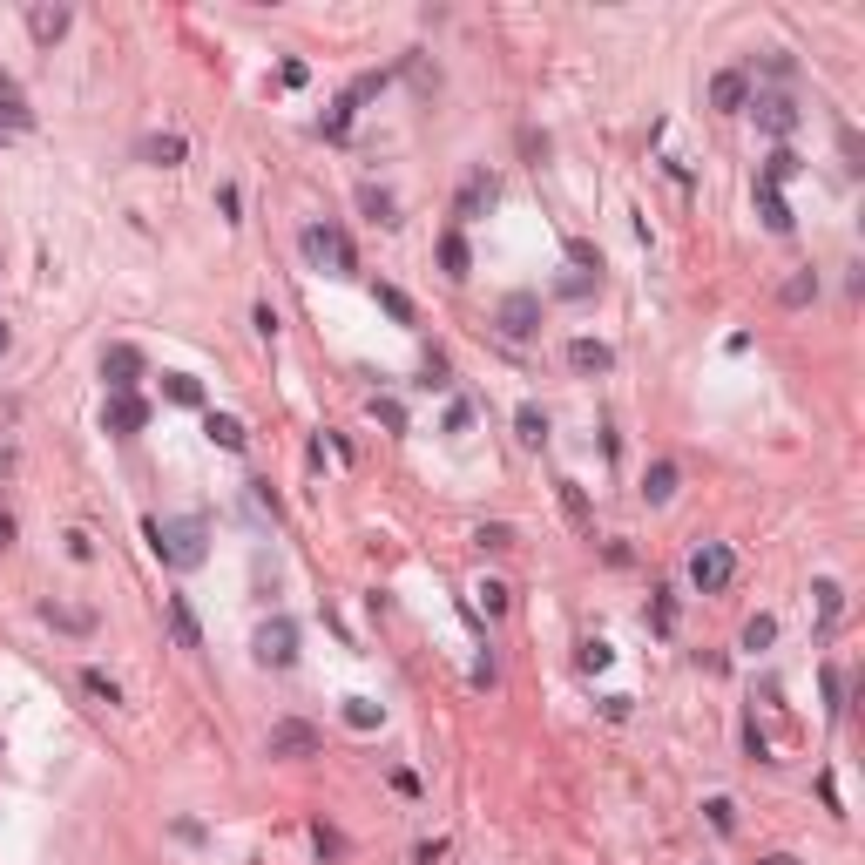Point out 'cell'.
<instances>
[{
	"label": "cell",
	"mask_w": 865,
	"mask_h": 865,
	"mask_svg": "<svg viewBox=\"0 0 865 865\" xmlns=\"http://www.w3.org/2000/svg\"><path fill=\"white\" fill-rule=\"evenodd\" d=\"M142 534H149V548L163 555V568H183V575H190V568L210 561V528H203L196 514H169V521L156 514V521H142Z\"/></svg>",
	"instance_id": "obj_1"
},
{
	"label": "cell",
	"mask_w": 865,
	"mask_h": 865,
	"mask_svg": "<svg viewBox=\"0 0 865 865\" xmlns=\"http://www.w3.org/2000/svg\"><path fill=\"white\" fill-rule=\"evenodd\" d=\"M298 244H305V257L318 264V271H325V278H352V271H359V257H352V237H345L338 224H311Z\"/></svg>",
	"instance_id": "obj_2"
},
{
	"label": "cell",
	"mask_w": 865,
	"mask_h": 865,
	"mask_svg": "<svg viewBox=\"0 0 865 865\" xmlns=\"http://www.w3.org/2000/svg\"><path fill=\"white\" fill-rule=\"evenodd\" d=\"M251 656L264 663V670H291V663H298V622H291V615H271V622H257Z\"/></svg>",
	"instance_id": "obj_3"
},
{
	"label": "cell",
	"mask_w": 865,
	"mask_h": 865,
	"mask_svg": "<svg viewBox=\"0 0 865 865\" xmlns=\"http://www.w3.org/2000/svg\"><path fill=\"white\" fill-rule=\"evenodd\" d=\"M730 575H737V555H730L724 541H703L697 555H690V582H697V595H724Z\"/></svg>",
	"instance_id": "obj_4"
},
{
	"label": "cell",
	"mask_w": 865,
	"mask_h": 865,
	"mask_svg": "<svg viewBox=\"0 0 865 865\" xmlns=\"http://www.w3.org/2000/svg\"><path fill=\"white\" fill-rule=\"evenodd\" d=\"M494 325H501L507 338H534L541 332V298H534V291H507L501 311H494Z\"/></svg>",
	"instance_id": "obj_5"
},
{
	"label": "cell",
	"mask_w": 865,
	"mask_h": 865,
	"mask_svg": "<svg viewBox=\"0 0 865 865\" xmlns=\"http://www.w3.org/2000/svg\"><path fill=\"white\" fill-rule=\"evenodd\" d=\"M318 730L298 724V717H284V724H271V737H264V757H318Z\"/></svg>",
	"instance_id": "obj_6"
},
{
	"label": "cell",
	"mask_w": 865,
	"mask_h": 865,
	"mask_svg": "<svg viewBox=\"0 0 865 865\" xmlns=\"http://www.w3.org/2000/svg\"><path fill=\"white\" fill-rule=\"evenodd\" d=\"M751 115H757V129H764V136H778V142H791V136H798V122H805L791 95H757Z\"/></svg>",
	"instance_id": "obj_7"
},
{
	"label": "cell",
	"mask_w": 865,
	"mask_h": 865,
	"mask_svg": "<svg viewBox=\"0 0 865 865\" xmlns=\"http://www.w3.org/2000/svg\"><path fill=\"white\" fill-rule=\"evenodd\" d=\"M102 426H109L115 440H136L142 426H149V406H142L136 392H109V406H102Z\"/></svg>",
	"instance_id": "obj_8"
},
{
	"label": "cell",
	"mask_w": 865,
	"mask_h": 865,
	"mask_svg": "<svg viewBox=\"0 0 865 865\" xmlns=\"http://www.w3.org/2000/svg\"><path fill=\"white\" fill-rule=\"evenodd\" d=\"M710 109H717V115H744V109H751V75H744V68L710 75Z\"/></svg>",
	"instance_id": "obj_9"
},
{
	"label": "cell",
	"mask_w": 865,
	"mask_h": 865,
	"mask_svg": "<svg viewBox=\"0 0 865 865\" xmlns=\"http://www.w3.org/2000/svg\"><path fill=\"white\" fill-rule=\"evenodd\" d=\"M494 196H501V183H494L487 169H474V176L460 183V203H453V217H460V224H474V217H487V210H494Z\"/></svg>",
	"instance_id": "obj_10"
},
{
	"label": "cell",
	"mask_w": 865,
	"mask_h": 865,
	"mask_svg": "<svg viewBox=\"0 0 865 865\" xmlns=\"http://www.w3.org/2000/svg\"><path fill=\"white\" fill-rule=\"evenodd\" d=\"M68 28H75V7H61V0H41V7H28V34L41 41V48H55Z\"/></svg>",
	"instance_id": "obj_11"
},
{
	"label": "cell",
	"mask_w": 865,
	"mask_h": 865,
	"mask_svg": "<svg viewBox=\"0 0 865 865\" xmlns=\"http://www.w3.org/2000/svg\"><path fill=\"white\" fill-rule=\"evenodd\" d=\"M102 379H109V392H136L142 352H136V345H109V352H102Z\"/></svg>",
	"instance_id": "obj_12"
},
{
	"label": "cell",
	"mask_w": 865,
	"mask_h": 865,
	"mask_svg": "<svg viewBox=\"0 0 865 865\" xmlns=\"http://www.w3.org/2000/svg\"><path fill=\"white\" fill-rule=\"evenodd\" d=\"M676 460H649V474H642V501L649 507H663V501H676Z\"/></svg>",
	"instance_id": "obj_13"
},
{
	"label": "cell",
	"mask_w": 865,
	"mask_h": 865,
	"mask_svg": "<svg viewBox=\"0 0 865 865\" xmlns=\"http://www.w3.org/2000/svg\"><path fill=\"white\" fill-rule=\"evenodd\" d=\"M568 365L595 379V372H615V352L602 345V338H575V345H568Z\"/></svg>",
	"instance_id": "obj_14"
},
{
	"label": "cell",
	"mask_w": 865,
	"mask_h": 865,
	"mask_svg": "<svg viewBox=\"0 0 865 865\" xmlns=\"http://www.w3.org/2000/svg\"><path fill=\"white\" fill-rule=\"evenodd\" d=\"M0 129H34V109H28V95L14 88V75H0Z\"/></svg>",
	"instance_id": "obj_15"
},
{
	"label": "cell",
	"mask_w": 865,
	"mask_h": 865,
	"mask_svg": "<svg viewBox=\"0 0 865 865\" xmlns=\"http://www.w3.org/2000/svg\"><path fill=\"white\" fill-rule=\"evenodd\" d=\"M203 433H210V447H224V453H244V447H251L244 419H230V413H210V419H203Z\"/></svg>",
	"instance_id": "obj_16"
},
{
	"label": "cell",
	"mask_w": 865,
	"mask_h": 865,
	"mask_svg": "<svg viewBox=\"0 0 865 865\" xmlns=\"http://www.w3.org/2000/svg\"><path fill=\"white\" fill-rule=\"evenodd\" d=\"M811 595H818V636H832L838 629V615H845V588L825 575V582H811Z\"/></svg>",
	"instance_id": "obj_17"
},
{
	"label": "cell",
	"mask_w": 865,
	"mask_h": 865,
	"mask_svg": "<svg viewBox=\"0 0 865 865\" xmlns=\"http://www.w3.org/2000/svg\"><path fill=\"white\" fill-rule=\"evenodd\" d=\"M440 271H447V278H467V271H474V251H467V237H460V230H447V237H440Z\"/></svg>",
	"instance_id": "obj_18"
},
{
	"label": "cell",
	"mask_w": 865,
	"mask_h": 865,
	"mask_svg": "<svg viewBox=\"0 0 865 865\" xmlns=\"http://www.w3.org/2000/svg\"><path fill=\"white\" fill-rule=\"evenodd\" d=\"M798 156H791V149H771V156H764V176H757V183H764V190H784V183H791V176H798Z\"/></svg>",
	"instance_id": "obj_19"
},
{
	"label": "cell",
	"mask_w": 865,
	"mask_h": 865,
	"mask_svg": "<svg viewBox=\"0 0 865 865\" xmlns=\"http://www.w3.org/2000/svg\"><path fill=\"white\" fill-rule=\"evenodd\" d=\"M169 629H176V642H183V649H203V629H196V615H190V602H183V595H169Z\"/></svg>",
	"instance_id": "obj_20"
},
{
	"label": "cell",
	"mask_w": 865,
	"mask_h": 865,
	"mask_svg": "<svg viewBox=\"0 0 865 865\" xmlns=\"http://www.w3.org/2000/svg\"><path fill=\"white\" fill-rule=\"evenodd\" d=\"M359 210H365V217H372V224H399V203H392V196L386 190H379V183H365V190H359Z\"/></svg>",
	"instance_id": "obj_21"
},
{
	"label": "cell",
	"mask_w": 865,
	"mask_h": 865,
	"mask_svg": "<svg viewBox=\"0 0 865 865\" xmlns=\"http://www.w3.org/2000/svg\"><path fill=\"white\" fill-rule=\"evenodd\" d=\"M41 615H48L55 629H68V636H88V629H95V615H88V609H68V602H41Z\"/></svg>",
	"instance_id": "obj_22"
},
{
	"label": "cell",
	"mask_w": 865,
	"mask_h": 865,
	"mask_svg": "<svg viewBox=\"0 0 865 865\" xmlns=\"http://www.w3.org/2000/svg\"><path fill=\"white\" fill-rule=\"evenodd\" d=\"M514 433H521V440H528V447H548V413H541V406H521V413H514Z\"/></svg>",
	"instance_id": "obj_23"
},
{
	"label": "cell",
	"mask_w": 865,
	"mask_h": 865,
	"mask_svg": "<svg viewBox=\"0 0 865 865\" xmlns=\"http://www.w3.org/2000/svg\"><path fill=\"white\" fill-rule=\"evenodd\" d=\"M142 163L176 169V163H183V136H149V142H142Z\"/></svg>",
	"instance_id": "obj_24"
},
{
	"label": "cell",
	"mask_w": 865,
	"mask_h": 865,
	"mask_svg": "<svg viewBox=\"0 0 865 865\" xmlns=\"http://www.w3.org/2000/svg\"><path fill=\"white\" fill-rule=\"evenodd\" d=\"M555 487H561V507H568V521H575L582 534H595V514H588V494L575 487V480H555Z\"/></svg>",
	"instance_id": "obj_25"
},
{
	"label": "cell",
	"mask_w": 865,
	"mask_h": 865,
	"mask_svg": "<svg viewBox=\"0 0 865 865\" xmlns=\"http://www.w3.org/2000/svg\"><path fill=\"white\" fill-rule=\"evenodd\" d=\"M757 210H764V224L778 230V237L791 230V203H784V190H764V183H757Z\"/></svg>",
	"instance_id": "obj_26"
},
{
	"label": "cell",
	"mask_w": 865,
	"mask_h": 865,
	"mask_svg": "<svg viewBox=\"0 0 865 865\" xmlns=\"http://www.w3.org/2000/svg\"><path fill=\"white\" fill-rule=\"evenodd\" d=\"M163 399H176V406H203V386H196L190 372H163Z\"/></svg>",
	"instance_id": "obj_27"
},
{
	"label": "cell",
	"mask_w": 865,
	"mask_h": 865,
	"mask_svg": "<svg viewBox=\"0 0 865 865\" xmlns=\"http://www.w3.org/2000/svg\"><path fill=\"white\" fill-rule=\"evenodd\" d=\"M649 629H656V636H670V629H676V595H670V588L649 595Z\"/></svg>",
	"instance_id": "obj_28"
},
{
	"label": "cell",
	"mask_w": 865,
	"mask_h": 865,
	"mask_svg": "<svg viewBox=\"0 0 865 865\" xmlns=\"http://www.w3.org/2000/svg\"><path fill=\"white\" fill-rule=\"evenodd\" d=\"M372 298H379V311H386V318H399V325H413V298H406L399 284H379Z\"/></svg>",
	"instance_id": "obj_29"
},
{
	"label": "cell",
	"mask_w": 865,
	"mask_h": 865,
	"mask_svg": "<svg viewBox=\"0 0 865 865\" xmlns=\"http://www.w3.org/2000/svg\"><path fill=\"white\" fill-rule=\"evenodd\" d=\"M82 690H88L95 703H122V683H115L109 670H82Z\"/></svg>",
	"instance_id": "obj_30"
},
{
	"label": "cell",
	"mask_w": 865,
	"mask_h": 865,
	"mask_svg": "<svg viewBox=\"0 0 865 865\" xmlns=\"http://www.w3.org/2000/svg\"><path fill=\"white\" fill-rule=\"evenodd\" d=\"M784 305L798 311V305H811V298H818V278H811V271H798V278H784V291H778Z\"/></svg>",
	"instance_id": "obj_31"
},
{
	"label": "cell",
	"mask_w": 865,
	"mask_h": 865,
	"mask_svg": "<svg viewBox=\"0 0 865 865\" xmlns=\"http://www.w3.org/2000/svg\"><path fill=\"white\" fill-rule=\"evenodd\" d=\"M771 642H778V622H771V615H751V622H744V649H771Z\"/></svg>",
	"instance_id": "obj_32"
},
{
	"label": "cell",
	"mask_w": 865,
	"mask_h": 865,
	"mask_svg": "<svg viewBox=\"0 0 865 865\" xmlns=\"http://www.w3.org/2000/svg\"><path fill=\"white\" fill-rule=\"evenodd\" d=\"M345 724L372 730V724H379V703H372V697H345Z\"/></svg>",
	"instance_id": "obj_33"
},
{
	"label": "cell",
	"mask_w": 865,
	"mask_h": 865,
	"mask_svg": "<svg viewBox=\"0 0 865 865\" xmlns=\"http://www.w3.org/2000/svg\"><path fill=\"white\" fill-rule=\"evenodd\" d=\"M703 818H710V832H737V805H730V798H710V805H703Z\"/></svg>",
	"instance_id": "obj_34"
},
{
	"label": "cell",
	"mask_w": 865,
	"mask_h": 865,
	"mask_svg": "<svg viewBox=\"0 0 865 865\" xmlns=\"http://www.w3.org/2000/svg\"><path fill=\"white\" fill-rule=\"evenodd\" d=\"M352 109H359V102H352V95H338V102H332V115H325L318 129H325V136H345V129H352Z\"/></svg>",
	"instance_id": "obj_35"
},
{
	"label": "cell",
	"mask_w": 865,
	"mask_h": 865,
	"mask_svg": "<svg viewBox=\"0 0 865 865\" xmlns=\"http://www.w3.org/2000/svg\"><path fill=\"white\" fill-rule=\"evenodd\" d=\"M372 419H379L386 433H406V406H399V399H372Z\"/></svg>",
	"instance_id": "obj_36"
},
{
	"label": "cell",
	"mask_w": 865,
	"mask_h": 865,
	"mask_svg": "<svg viewBox=\"0 0 865 865\" xmlns=\"http://www.w3.org/2000/svg\"><path fill=\"white\" fill-rule=\"evenodd\" d=\"M480 548H494V555H501V548H514V528H507V521H487V528L474 534Z\"/></svg>",
	"instance_id": "obj_37"
},
{
	"label": "cell",
	"mask_w": 865,
	"mask_h": 865,
	"mask_svg": "<svg viewBox=\"0 0 865 865\" xmlns=\"http://www.w3.org/2000/svg\"><path fill=\"white\" fill-rule=\"evenodd\" d=\"M825 710H832V724L845 717V676L838 670H825Z\"/></svg>",
	"instance_id": "obj_38"
},
{
	"label": "cell",
	"mask_w": 865,
	"mask_h": 865,
	"mask_svg": "<svg viewBox=\"0 0 865 865\" xmlns=\"http://www.w3.org/2000/svg\"><path fill=\"white\" fill-rule=\"evenodd\" d=\"M311 838H318V852H325V859H338V852H345V838H338L332 825H325V818H318V825H311Z\"/></svg>",
	"instance_id": "obj_39"
},
{
	"label": "cell",
	"mask_w": 865,
	"mask_h": 865,
	"mask_svg": "<svg viewBox=\"0 0 865 865\" xmlns=\"http://www.w3.org/2000/svg\"><path fill=\"white\" fill-rule=\"evenodd\" d=\"M609 656H615L609 642H582V670H609Z\"/></svg>",
	"instance_id": "obj_40"
},
{
	"label": "cell",
	"mask_w": 865,
	"mask_h": 865,
	"mask_svg": "<svg viewBox=\"0 0 865 865\" xmlns=\"http://www.w3.org/2000/svg\"><path fill=\"white\" fill-rule=\"evenodd\" d=\"M480 609L501 615V609H507V588H501V582H487V588H480Z\"/></svg>",
	"instance_id": "obj_41"
},
{
	"label": "cell",
	"mask_w": 865,
	"mask_h": 865,
	"mask_svg": "<svg viewBox=\"0 0 865 865\" xmlns=\"http://www.w3.org/2000/svg\"><path fill=\"white\" fill-rule=\"evenodd\" d=\"M467 426H474V406H460V399H453V406H447V433H467Z\"/></svg>",
	"instance_id": "obj_42"
},
{
	"label": "cell",
	"mask_w": 865,
	"mask_h": 865,
	"mask_svg": "<svg viewBox=\"0 0 865 865\" xmlns=\"http://www.w3.org/2000/svg\"><path fill=\"white\" fill-rule=\"evenodd\" d=\"M744 751H751L757 764H764V757H771V744H764V730H757V724H744Z\"/></svg>",
	"instance_id": "obj_43"
},
{
	"label": "cell",
	"mask_w": 865,
	"mask_h": 865,
	"mask_svg": "<svg viewBox=\"0 0 865 865\" xmlns=\"http://www.w3.org/2000/svg\"><path fill=\"white\" fill-rule=\"evenodd\" d=\"M251 325H257L264 338H278V311H271V305H257V311H251Z\"/></svg>",
	"instance_id": "obj_44"
},
{
	"label": "cell",
	"mask_w": 865,
	"mask_h": 865,
	"mask_svg": "<svg viewBox=\"0 0 865 865\" xmlns=\"http://www.w3.org/2000/svg\"><path fill=\"white\" fill-rule=\"evenodd\" d=\"M440 859H447V845H440V838H433V845H419V852H413V865H440Z\"/></svg>",
	"instance_id": "obj_45"
},
{
	"label": "cell",
	"mask_w": 865,
	"mask_h": 865,
	"mask_svg": "<svg viewBox=\"0 0 865 865\" xmlns=\"http://www.w3.org/2000/svg\"><path fill=\"white\" fill-rule=\"evenodd\" d=\"M757 865H798V859H791V852H764Z\"/></svg>",
	"instance_id": "obj_46"
},
{
	"label": "cell",
	"mask_w": 865,
	"mask_h": 865,
	"mask_svg": "<svg viewBox=\"0 0 865 865\" xmlns=\"http://www.w3.org/2000/svg\"><path fill=\"white\" fill-rule=\"evenodd\" d=\"M7 541H14V521H7V514H0V548H7Z\"/></svg>",
	"instance_id": "obj_47"
},
{
	"label": "cell",
	"mask_w": 865,
	"mask_h": 865,
	"mask_svg": "<svg viewBox=\"0 0 865 865\" xmlns=\"http://www.w3.org/2000/svg\"><path fill=\"white\" fill-rule=\"evenodd\" d=\"M7 345H14V332H7V318H0V352H7Z\"/></svg>",
	"instance_id": "obj_48"
}]
</instances>
